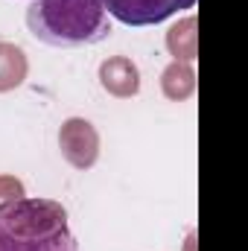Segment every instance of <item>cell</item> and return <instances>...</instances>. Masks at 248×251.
<instances>
[{"label":"cell","mask_w":248,"mask_h":251,"mask_svg":"<svg viewBox=\"0 0 248 251\" xmlns=\"http://www.w3.org/2000/svg\"><path fill=\"white\" fill-rule=\"evenodd\" d=\"M26 79V56L21 47L0 41V94L18 88Z\"/></svg>","instance_id":"cell-6"},{"label":"cell","mask_w":248,"mask_h":251,"mask_svg":"<svg viewBox=\"0 0 248 251\" xmlns=\"http://www.w3.org/2000/svg\"><path fill=\"white\" fill-rule=\"evenodd\" d=\"M164 91L170 100H184L193 91V70L184 64H173L167 73H164Z\"/></svg>","instance_id":"cell-7"},{"label":"cell","mask_w":248,"mask_h":251,"mask_svg":"<svg viewBox=\"0 0 248 251\" xmlns=\"http://www.w3.org/2000/svg\"><path fill=\"white\" fill-rule=\"evenodd\" d=\"M18 199H24V184H21L18 178L3 176V178H0V210L9 207V204L18 201Z\"/></svg>","instance_id":"cell-9"},{"label":"cell","mask_w":248,"mask_h":251,"mask_svg":"<svg viewBox=\"0 0 248 251\" xmlns=\"http://www.w3.org/2000/svg\"><path fill=\"white\" fill-rule=\"evenodd\" d=\"M99 79H102V88L111 91L114 97H134L137 88H140V79H137V67L117 56V59H108V62L99 67Z\"/></svg>","instance_id":"cell-5"},{"label":"cell","mask_w":248,"mask_h":251,"mask_svg":"<svg viewBox=\"0 0 248 251\" xmlns=\"http://www.w3.org/2000/svg\"><path fill=\"white\" fill-rule=\"evenodd\" d=\"M196 0H102L105 12L125 26H152L184 9H193Z\"/></svg>","instance_id":"cell-3"},{"label":"cell","mask_w":248,"mask_h":251,"mask_svg":"<svg viewBox=\"0 0 248 251\" xmlns=\"http://www.w3.org/2000/svg\"><path fill=\"white\" fill-rule=\"evenodd\" d=\"M59 146H62V155L76 170H88V167H94V161L99 155V134L88 120L73 117L59 131Z\"/></svg>","instance_id":"cell-4"},{"label":"cell","mask_w":248,"mask_h":251,"mask_svg":"<svg viewBox=\"0 0 248 251\" xmlns=\"http://www.w3.org/2000/svg\"><path fill=\"white\" fill-rule=\"evenodd\" d=\"M193 26H196V21L187 18L181 26H175V29L170 32L167 44H170V50H173L175 59H193V53H196V35H193Z\"/></svg>","instance_id":"cell-8"},{"label":"cell","mask_w":248,"mask_h":251,"mask_svg":"<svg viewBox=\"0 0 248 251\" xmlns=\"http://www.w3.org/2000/svg\"><path fill=\"white\" fill-rule=\"evenodd\" d=\"M29 32L50 47H82L108 38L102 0H35L26 9Z\"/></svg>","instance_id":"cell-2"},{"label":"cell","mask_w":248,"mask_h":251,"mask_svg":"<svg viewBox=\"0 0 248 251\" xmlns=\"http://www.w3.org/2000/svg\"><path fill=\"white\" fill-rule=\"evenodd\" d=\"M0 251H79V246L59 201L24 196L0 210Z\"/></svg>","instance_id":"cell-1"}]
</instances>
